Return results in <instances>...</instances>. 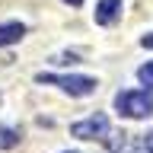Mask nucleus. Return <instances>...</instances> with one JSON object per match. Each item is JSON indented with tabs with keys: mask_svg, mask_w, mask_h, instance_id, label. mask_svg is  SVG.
<instances>
[{
	"mask_svg": "<svg viewBox=\"0 0 153 153\" xmlns=\"http://www.w3.org/2000/svg\"><path fill=\"white\" fill-rule=\"evenodd\" d=\"M64 153H74V150H64Z\"/></svg>",
	"mask_w": 153,
	"mask_h": 153,
	"instance_id": "9b49d317",
	"label": "nucleus"
},
{
	"mask_svg": "<svg viewBox=\"0 0 153 153\" xmlns=\"http://www.w3.org/2000/svg\"><path fill=\"white\" fill-rule=\"evenodd\" d=\"M137 80L143 86H153V61H147L143 67H137Z\"/></svg>",
	"mask_w": 153,
	"mask_h": 153,
	"instance_id": "0eeeda50",
	"label": "nucleus"
},
{
	"mask_svg": "<svg viewBox=\"0 0 153 153\" xmlns=\"http://www.w3.org/2000/svg\"><path fill=\"white\" fill-rule=\"evenodd\" d=\"M70 134L80 137V140H105L108 137V118L102 112H96L89 118H83V121H74L70 124Z\"/></svg>",
	"mask_w": 153,
	"mask_h": 153,
	"instance_id": "7ed1b4c3",
	"label": "nucleus"
},
{
	"mask_svg": "<svg viewBox=\"0 0 153 153\" xmlns=\"http://www.w3.org/2000/svg\"><path fill=\"white\" fill-rule=\"evenodd\" d=\"M115 108L124 118H150L153 115V93L150 89H121L115 96Z\"/></svg>",
	"mask_w": 153,
	"mask_h": 153,
	"instance_id": "f257e3e1",
	"label": "nucleus"
},
{
	"mask_svg": "<svg viewBox=\"0 0 153 153\" xmlns=\"http://www.w3.org/2000/svg\"><path fill=\"white\" fill-rule=\"evenodd\" d=\"M22 35H26V26L22 22H3L0 26V45H16Z\"/></svg>",
	"mask_w": 153,
	"mask_h": 153,
	"instance_id": "39448f33",
	"label": "nucleus"
},
{
	"mask_svg": "<svg viewBox=\"0 0 153 153\" xmlns=\"http://www.w3.org/2000/svg\"><path fill=\"white\" fill-rule=\"evenodd\" d=\"M121 0H99V3H96V26H112L115 19L121 16Z\"/></svg>",
	"mask_w": 153,
	"mask_h": 153,
	"instance_id": "20e7f679",
	"label": "nucleus"
},
{
	"mask_svg": "<svg viewBox=\"0 0 153 153\" xmlns=\"http://www.w3.org/2000/svg\"><path fill=\"white\" fill-rule=\"evenodd\" d=\"M35 80H38V83L61 86V89H64V93H70V96H93V93H96V80H93V76H57V74H38Z\"/></svg>",
	"mask_w": 153,
	"mask_h": 153,
	"instance_id": "f03ea898",
	"label": "nucleus"
},
{
	"mask_svg": "<svg viewBox=\"0 0 153 153\" xmlns=\"http://www.w3.org/2000/svg\"><path fill=\"white\" fill-rule=\"evenodd\" d=\"M16 143H19V131H16V128L0 124V150H13Z\"/></svg>",
	"mask_w": 153,
	"mask_h": 153,
	"instance_id": "423d86ee",
	"label": "nucleus"
},
{
	"mask_svg": "<svg viewBox=\"0 0 153 153\" xmlns=\"http://www.w3.org/2000/svg\"><path fill=\"white\" fill-rule=\"evenodd\" d=\"M140 45H143V48H153V35H143V38H140Z\"/></svg>",
	"mask_w": 153,
	"mask_h": 153,
	"instance_id": "1a4fd4ad",
	"label": "nucleus"
},
{
	"mask_svg": "<svg viewBox=\"0 0 153 153\" xmlns=\"http://www.w3.org/2000/svg\"><path fill=\"white\" fill-rule=\"evenodd\" d=\"M134 153H153V131H150V134H143V137H140V143L134 147Z\"/></svg>",
	"mask_w": 153,
	"mask_h": 153,
	"instance_id": "6e6552de",
	"label": "nucleus"
},
{
	"mask_svg": "<svg viewBox=\"0 0 153 153\" xmlns=\"http://www.w3.org/2000/svg\"><path fill=\"white\" fill-rule=\"evenodd\" d=\"M64 3H70V7H80V3H83V0H64Z\"/></svg>",
	"mask_w": 153,
	"mask_h": 153,
	"instance_id": "9d476101",
	"label": "nucleus"
}]
</instances>
